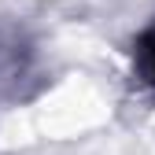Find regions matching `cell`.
I'll use <instances>...</instances> for the list:
<instances>
[{
	"instance_id": "cell-1",
	"label": "cell",
	"mask_w": 155,
	"mask_h": 155,
	"mask_svg": "<svg viewBox=\"0 0 155 155\" xmlns=\"http://www.w3.org/2000/svg\"><path fill=\"white\" fill-rule=\"evenodd\" d=\"M137 70L144 74V81L155 85V26L137 41Z\"/></svg>"
}]
</instances>
